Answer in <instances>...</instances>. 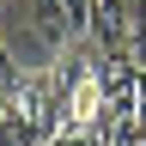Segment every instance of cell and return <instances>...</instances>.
<instances>
[{
  "mask_svg": "<svg viewBox=\"0 0 146 146\" xmlns=\"http://www.w3.org/2000/svg\"><path fill=\"white\" fill-rule=\"evenodd\" d=\"M31 12H36V25H43V36L55 49L79 43L85 25H91V0H31Z\"/></svg>",
  "mask_w": 146,
  "mask_h": 146,
  "instance_id": "obj_3",
  "label": "cell"
},
{
  "mask_svg": "<svg viewBox=\"0 0 146 146\" xmlns=\"http://www.w3.org/2000/svg\"><path fill=\"white\" fill-rule=\"evenodd\" d=\"M140 146H146V140H140Z\"/></svg>",
  "mask_w": 146,
  "mask_h": 146,
  "instance_id": "obj_5",
  "label": "cell"
},
{
  "mask_svg": "<svg viewBox=\"0 0 146 146\" xmlns=\"http://www.w3.org/2000/svg\"><path fill=\"white\" fill-rule=\"evenodd\" d=\"M12 73H18V67H12V55L0 49V104H6V85H12Z\"/></svg>",
  "mask_w": 146,
  "mask_h": 146,
  "instance_id": "obj_4",
  "label": "cell"
},
{
  "mask_svg": "<svg viewBox=\"0 0 146 146\" xmlns=\"http://www.w3.org/2000/svg\"><path fill=\"white\" fill-rule=\"evenodd\" d=\"M61 140V98H55V73L25 67L12 73L6 104H0V146H55Z\"/></svg>",
  "mask_w": 146,
  "mask_h": 146,
  "instance_id": "obj_1",
  "label": "cell"
},
{
  "mask_svg": "<svg viewBox=\"0 0 146 146\" xmlns=\"http://www.w3.org/2000/svg\"><path fill=\"white\" fill-rule=\"evenodd\" d=\"M85 43L98 55H128V43H134V0H91Z\"/></svg>",
  "mask_w": 146,
  "mask_h": 146,
  "instance_id": "obj_2",
  "label": "cell"
}]
</instances>
